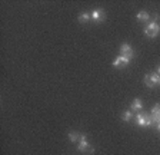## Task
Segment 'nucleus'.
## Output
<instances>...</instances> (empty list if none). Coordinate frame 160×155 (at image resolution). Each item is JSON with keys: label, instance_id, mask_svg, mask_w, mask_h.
<instances>
[{"label": "nucleus", "instance_id": "nucleus-15", "mask_svg": "<svg viewBox=\"0 0 160 155\" xmlns=\"http://www.w3.org/2000/svg\"><path fill=\"white\" fill-rule=\"evenodd\" d=\"M156 73H157V75H159V76H160V65H159V67H157V72H156Z\"/></svg>", "mask_w": 160, "mask_h": 155}, {"label": "nucleus", "instance_id": "nucleus-8", "mask_svg": "<svg viewBox=\"0 0 160 155\" xmlns=\"http://www.w3.org/2000/svg\"><path fill=\"white\" fill-rule=\"evenodd\" d=\"M132 112H140L143 109V102L140 101V98H136L133 102H132V106H130Z\"/></svg>", "mask_w": 160, "mask_h": 155}, {"label": "nucleus", "instance_id": "nucleus-2", "mask_svg": "<svg viewBox=\"0 0 160 155\" xmlns=\"http://www.w3.org/2000/svg\"><path fill=\"white\" fill-rule=\"evenodd\" d=\"M134 121H136L137 126H152L153 125V121H152V116L147 114H143V112H137V115L134 116Z\"/></svg>", "mask_w": 160, "mask_h": 155}, {"label": "nucleus", "instance_id": "nucleus-17", "mask_svg": "<svg viewBox=\"0 0 160 155\" xmlns=\"http://www.w3.org/2000/svg\"><path fill=\"white\" fill-rule=\"evenodd\" d=\"M159 85H160V83H159Z\"/></svg>", "mask_w": 160, "mask_h": 155}, {"label": "nucleus", "instance_id": "nucleus-16", "mask_svg": "<svg viewBox=\"0 0 160 155\" xmlns=\"http://www.w3.org/2000/svg\"><path fill=\"white\" fill-rule=\"evenodd\" d=\"M156 126H157V129H159V132H160V122L159 124H156Z\"/></svg>", "mask_w": 160, "mask_h": 155}, {"label": "nucleus", "instance_id": "nucleus-6", "mask_svg": "<svg viewBox=\"0 0 160 155\" xmlns=\"http://www.w3.org/2000/svg\"><path fill=\"white\" fill-rule=\"evenodd\" d=\"M130 63V59L129 57H124V56H117L116 59L113 61V66L114 67H117V69H122V67H124V66H127V65Z\"/></svg>", "mask_w": 160, "mask_h": 155}, {"label": "nucleus", "instance_id": "nucleus-7", "mask_svg": "<svg viewBox=\"0 0 160 155\" xmlns=\"http://www.w3.org/2000/svg\"><path fill=\"white\" fill-rule=\"evenodd\" d=\"M152 121H153V124H159L160 122V104H156L152 108Z\"/></svg>", "mask_w": 160, "mask_h": 155}, {"label": "nucleus", "instance_id": "nucleus-13", "mask_svg": "<svg viewBox=\"0 0 160 155\" xmlns=\"http://www.w3.org/2000/svg\"><path fill=\"white\" fill-rule=\"evenodd\" d=\"M69 139H70L72 142H79L80 135L77 134V132H69Z\"/></svg>", "mask_w": 160, "mask_h": 155}, {"label": "nucleus", "instance_id": "nucleus-1", "mask_svg": "<svg viewBox=\"0 0 160 155\" xmlns=\"http://www.w3.org/2000/svg\"><path fill=\"white\" fill-rule=\"evenodd\" d=\"M159 14H154L153 20L150 22L146 27H144V35L149 37H156L160 33V24H159Z\"/></svg>", "mask_w": 160, "mask_h": 155}, {"label": "nucleus", "instance_id": "nucleus-3", "mask_svg": "<svg viewBox=\"0 0 160 155\" xmlns=\"http://www.w3.org/2000/svg\"><path fill=\"white\" fill-rule=\"evenodd\" d=\"M77 149H79L80 152H89V154H93V152H94V148H92V147L89 145L86 135H83V134L80 135L79 144H77Z\"/></svg>", "mask_w": 160, "mask_h": 155}, {"label": "nucleus", "instance_id": "nucleus-10", "mask_svg": "<svg viewBox=\"0 0 160 155\" xmlns=\"http://www.w3.org/2000/svg\"><path fill=\"white\" fill-rule=\"evenodd\" d=\"M143 82H144V85H146L147 88H154V86H156V85L153 83V81H152V76H150V73L144 75V79H143Z\"/></svg>", "mask_w": 160, "mask_h": 155}, {"label": "nucleus", "instance_id": "nucleus-14", "mask_svg": "<svg viewBox=\"0 0 160 155\" xmlns=\"http://www.w3.org/2000/svg\"><path fill=\"white\" fill-rule=\"evenodd\" d=\"M150 76H152V81H153L154 85H159L160 83V76L157 73H150Z\"/></svg>", "mask_w": 160, "mask_h": 155}, {"label": "nucleus", "instance_id": "nucleus-4", "mask_svg": "<svg viewBox=\"0 0 160 155\" xmlns=\"http://www.w3.org/2000/svg\"><path fill=\"white\" fill-rule=\"evenodd\" d=\"M90 17H92V20L96 22V23H102V22H104V19H106V13H104L102 9H94V10L90 13Z\"/></svg>", "mask_w": 160, "mask_h": 155}, {"label": "nucleus", "instance_id": "nucleus-5", "mask_svg": "<svg viewBox=\"0 0 160 155\" xmlns=\"http://www.w3.org/2000/svg\"><path fill=\"white\" fill-rule=\"evenodd\" d=\"M120 55L124 57H129V59H132V57L134 56V51L133 47L130 46L129 43H123L122 46H120Z\"/></svg>", "mask_w": 160, "mask_h": 155}, {"label": "nucleus", "instance_id": "nucleus-9", "mask_svg": "<svg viewBox=\"0 0 160 155\" xmlns=\"http://www.w3.org/2000/svg\"><path fill=\"white\" fill-rule=\"evenodd\" d=\"M137 20L139 22H149L150 20V14L147 13V12H139V13H137Z\"/></svg>", "mask_w": 160, "mask_h": 155}, {"label": "nucleus", "instance_id": "nucleus-12", "mask_svg": "<svg viewBox=\"0 0 160 155\" xmlns=\"http://www.w3.org/2000/svg\"><path fill=\"white\" fill-rule=\"evenodd\" d=\"M122 119H123L124 122H130L132 119H133V112H132V111L123 112V115H122Z\"/></svg>", "mask_w": 160, "mask_h": 155}, {"label": "nucleus", "instance_id": "nucleus-11", "mask_svg": "<svg viewBox=\"0 0 160 155\" xmlns=\"http://www.w3.org/2000/svg\"><path fill=\"white\" fill-rule=\"evenodd\" d=\"M89 20H92V17H90V13L84 12V13L79 14V22H80V23H87Z\"/></svg>", "mask_w": 160, "mask_h": 155}]
</instances>
